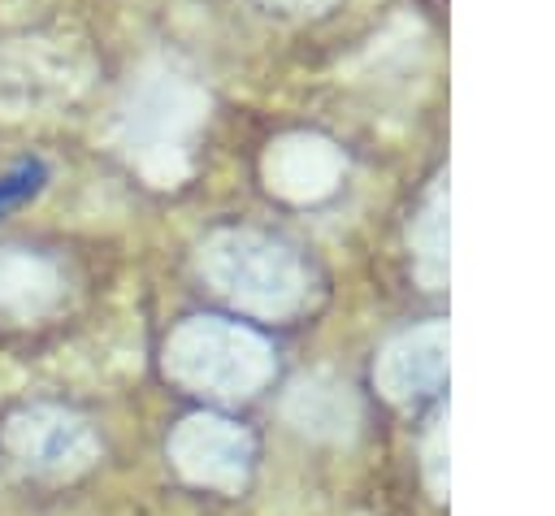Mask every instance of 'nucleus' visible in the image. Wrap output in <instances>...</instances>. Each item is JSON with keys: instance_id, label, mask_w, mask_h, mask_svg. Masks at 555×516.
<instances>
[{"instance_id": "nucleus-1", "label": "nucleus", "mask_w": 555, "mask_h": 516, "mask_svg": "<svg viewBox=\"0 0 555 516\" xmlns=\"http://www.w3.org/2000/svg\"><path fill=\"white\" fill-rule=\"evenodd\" d=\"M43 182H48V165L39 156L17 160L9 173H0V217L13 212V208H22V204H30L43 191Z\"/></svg>"}]
</instances>
